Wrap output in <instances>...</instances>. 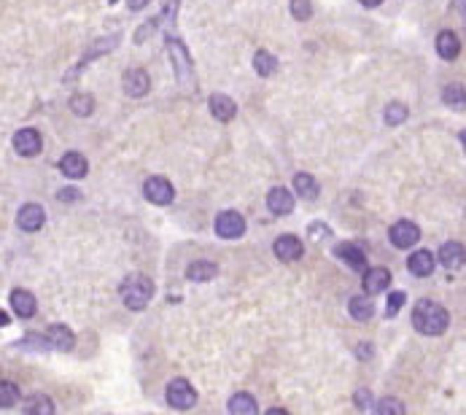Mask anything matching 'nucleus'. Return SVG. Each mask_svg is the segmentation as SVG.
<instances>
[{"label":"nucleus","instance_id":"f03ea898","mask_svg":"<svg viewBox=\"0 0 466 415\" xmlns=\"http://www.w3.org/2000/svg\"><path fill=\"white\" fill-rule=\"evenodd\" d=\"M165 46H167V54H170V60H173V68H175L178 81H181L184 87H194L191 54H189V49L184 46V41L178 38V33H175V25H170V27H167V35H165Z\"/></svg>","mask_w":466,"mask_h":415},{"label":"nucleus","instance_id":"5701e85b","mask_svg":"<svg viewBox=\"0 0 466 415\" xmlns=\"http://www.w3.org/2000/svg\"><path fill=\"white\" fill-rule=\"evenodd\" d=\"M219 273V267L213 261H191L186 267V278L189 280H197V283H205V280H213Z\"/></svg>","mask_w":466,"mask_h":415},{"label":"nucleus","instance_id":"1a4fd4ad","mask_svg":"<svg viewBox=\"0 0 466 415\" xmlns=\"http://www.w3.org/2000/svg\"><path fill=\"white\" fill-rule=\"evenodd\" d=\"M388 238H391V243H394L397 248H413L415 243L420 240V229H418V224H413V222L402 219V222H397V224L391 226Z\"/></svg>","mask_w":466,"mask_h":415},{"label":"nucleus","instance_id":"ddd939ff","mask_svg":"<svg viewBox=\"0 0 466 415\" xmlns=\"http://www.w3.org/2000/svg\"><path fill=\"white\" fill-rule=\"evenodd\" d=\"M60 170H62V175L73 178V181L84 178V175L89 173L87 156L78 154V151H68V154H62V159H60Z\"/></svg>","mask_w":466,"mask_h":415},{"label":"nucleus","instance_id":"4468645a","mask_svg":"<svg viewBox=\"0 0 466 415\" xmlns=\"http://www.w3.org/2000/svg\"><path fill=\"white\" fill-rule=\"evenodd\" d=\"M437 257H439V264H442L445 270H458V267H464L466 264V248L461 245V243L450 240L439 248Z\"/></svg>","mask_w":466,"mask_h":415},{"label":"nucleus","instance_id":"39448f33","mask_svg":"<svg viewBox=\"0 0 466 415\" xmlns=\"http://www.w3.org/2000/svg\"><path fill=\"white\" fill-rule=\"evenodd\" d=\"M143 197H146L149 203H154V205H170L175 200V189L167 178L151 175V178H146V184H143Z\"/></svg>","mask_w":466,"mask_h":415},{"label":"nucleus","instance_id":"9b49d317","mask_svg":"<svg viewBox=\"0 0 466 415\" xmlns=\"http://www.w3.org/2000/svg\"><path fill=\"white\" fill-rule=\"evenodd\" d=\"M151 89V79L143 68H130L124 73V92L130 97H143Z\"/></svg>","mask_w":466,"mask_h":415},{"label":"nucleus","instance_id":"c85d7f7f","mask_svg":"<svg viewBox=\"0 0 466 415\" xmlns=\"http://www.w3.org/2000/svg\"><path fill=\"white\" fill-rule=\"evenodd\" d=\"M442 100L450 105V108H455V111H464L466 108V89L461 84H450L445 87L442 92Z\"/></svg>","mask_w":466,"mask_h":415},{"label":"nucleus","instance_id":"b1692460","mask_svg":"<svg viewBox=\"0 0 466 415\" xmlns=\"http://www.w3.org/2000/svg\"><path fill=\"white\" fill-rule=\"evenodd\" d=\"M294 189L302 200H315L318 197V184L310 173H296L294 175Z\"/></svg>","mask_w":466,"mask_h":415},{"label":"nucleus","instance_id":"aec40b11","mask_svg":"<svg viewBox=\"0 0 466 415\" xmlns=\"http://www.w3.org/2000/svg\"><path fill=\"white\" fill-rule=\"evenodd\" d=\"M388 283H391V273L383 270V267H375V270H366V273H364V292H366V294H380V292H385Z\"/></svg>","mask_w":466,"mask_h":415},{"label":"nucleus","instance_id":"cd10ccee","mask_svg":"<svg viewBox=\"0 0 466 415\" xmlns=\"http://www.w3.org/2000/svg\"><path fill=\"white\" fill-rule=\"evenodd\" d=\"M254 70L259 73L261 79H267V76H273V73L277 70V60L270 52L261 49V52L254 54Z\"/></svg>","mask_w":466,"mask_h":415},{"label":"nucleus","instance_id":"7ed1b4c3","mask_svg":"<svg viewBox=\"0 0 466 415\" xmlns=\"http://www.w3.org/2000/svg\"><path fill=\"white\" fill-rule=\"evenodd\" d=\"M119 294L130 311H143V308H149V302L154 297V280L146 275H130L119 286Z\"/></svg>","mask_w":466,"mask_h":415},{"label":"nucleus","instance_id":"423d86ee","mask_svg":"<svg viewBox=\"0 0 466 415\" xmlns=\"http://www.w3.org/2000/svg\"><path fill=\"white\" fill-rule=\"evenodd\" d=\"M14 151H17L19 156H38L41 154V149H43V138H41V132L35 130V127H22V130H17L14 132Z\"/></svg>","mask_w":466,"mask_h":415},{"label":"nucleus","instance_id":"2f4dec72","mask_svg":"<svg viewBox=\"0 0 466 415\" xmlns=\"http://www.w3.org/2000/svg\"><path fill=\"white\" fill-rule=\"evenodd\" d=\"M383 119H385V124H391V127H399L402 121H407V105L388 103L385 105V111H383Z\"/></svg>","mask_w":466,"mask_h":415},{"label":"nucleus","instance_id":"4c0bfd02","mask_svg":"<svg viewBox=\"0 0 466 415\" xmlns=\"http://www.w3.org/2000/svg\"><path fill=\"white\" fill-rule=\"evenodd\" d=\"M372 404V394L369 391H356V407L364 410V407H369Z\"/></svg>","mask_w":466,"mask_h":415},{"label":"nucleus","instance_id":"20e7f679","mask_svg":"<svg viewBox=\"0 0 466 415\" xmlns=\"http://www.w3.org/2000/svg\"><path fill=\"white\" fill-rule=\"evenodd\" d=\"M165 399L173 410H191L197 404V391L191 388L189 381L184 378H175V381L167 383V391H165Z\"/></svg>","mask_w":466,"mask_h":415},{"label":"nucleus","instance_id":"f257e3e1","mask_svg":"<svg viewBox=\"0 0 466 415\" xmlns=\"http://www.w3.org/2000/svg\"><path fill=\"white\" fill-rule=\"evenodd\" d=\"M450 324V315L442 305H437L432 299H420L413 308V327L420 332V334H429V337H437L442 334Z\"/></svg>","mask_w":466,"mask_h":415},{"label":"nucleus","instance_id":"7c9ffc66","mask_svg":"<svg viewBox=\"0 0 466 415\" xmlns=\"http://www.w3.org/2000/svg\"><path fill=\"white\" fill-rule=\"evenodd\" d=\"M19 402V386L11 381H0V410H8Z\"/></svg>","mask_w":466,"mask_h":415},{"label":"nucleus","instance_id":"c9c22d12","mask_svg":"<svg viewBox=\"0 0 466 415\" xmlns=\"http://www.w3.org/2000/svg\"><path fill=\"white\" fill-rule=\"evenodd\" d=\"M57 200L60 203H76V200H81V191L76 189V186H65V189L57 191Z\"/></svg>","mask_w":466,"mask_h":415},{"label":"nucleus","instance_id":"4be33fe9","mask_svg":"<svg viewBox=\"0 0 466 415\" xmlns=\"http://www.w3.org/2000/svg\"><path fill=\"white\" fill-rule=\"evenodd\" d=\"M57 407H54L52 397H46V394H33V397H27L25 402V407H22V413L27 415H52Z\"/></svg>","mask_w":466,"mask_h":415},{"label":"nucleus","instance_id":"f8f14e48","mask_svg":"<svg viewBox=\"0 0 466 415\" xmlns=\"http://www.w3.org/2000/svg\"><path fill=\"white\" fill-rule=\"evenodd\" d=\"M334 254H337V259L345 261L348 267H353L359 273H366V254H364L362 245H356V243H340L334 248Z\"/></svg>","mask_w":466,"mask_h":415},{"label":"nucleus","instance_id":"9d476101","mask_svg":"<svg viewBox=\"0 0 466 415\" xmlns=\"http://www.w3.org/2000/svg\"><path fill=\"white\" fill-rule=\"evenodd\" d=\"M273 251L280 261H296L302 259V240L296 235H280L275 243H273Z\"/></svg>","mask_w":466,"mask_h":415},{"label":"nucleus","instance_id":"a211bd4d","mask_svg":"<svg viewBox=\"0 0 466 415\" xmlns=\"http://www.w3.org/2000/svg\"><path fill=\"white\" fill-rule=\"evenodd\" d=\"M46 337H49L54 351H73V346H76V334L65 324H52L49 332H46Z\"/></svg>","mask_w":466,"mask_h":415},{"label":"nucleus","instance_id":"0eeeda50","mask_svg":"<svg viewBox=\"0 0 466 415\" xmlns=\"http://www.w3.org/2000/svg\"><path fill=\"white\" fill-rule=\"evenodd\" d=\"M216 232L224 240H238L245 235V219L238 210H221L219 219H216Z\"/></svg>","mask_w":466,"mask_h":415},{"label":"nucleus","instance_id":"ea45409f","mask_svg":"<svg viewBox=\"0 0 466 415\" xmlns=\"http://www.w3.org/2000/svg\"><path fill=\"white\" fill-rule=\"evenodd\" d=\"M8 324H11L8 313H6V311H3V308H0V329H6V327H8Z\"/></svg>","mask_w":466,"mask_h":415},{"label":"nucleus","instance_id":"a19ab883","mask_svg":"<svg viewBox=\"0 0 466 415\" xmlns=\"http://www.w3.org/2000/svg\"><path fill=\"white\" fill-rule=\"evenodd\" d=\"M359 3H362V6H366V8H378L383 0H359Z\"/></svg>","mask_w":466,"mask_h":415},{"label":"nucleus","instance_id":"58836bf2","mask_svg":"<svg viewBox=\"0 0 466 415\" xmlns=\"http://www.w3.org/2000/svg\"><path fill=\"white\" fill-rule=\"evenodd\" d=\"M143 6H149V0H127V8H132V11H140Z\"/></svg>","mask_w":466,"mask_h":415},{"label":"nucleus","instance_id":"dca6fc26","mask_svg":"<svg viewBox=\"0 0 466 415\" xmlns=\"http://www.w3.org/2000/svg\"><path fill=\"white\" fill-rule=\"evenodd\" d=\"M11 308H14L19 318H33L35 311H38V302H35V297L27 289H14L11 292Z\"/></svg>","mask_w":466,"mask_h":415},{"label":"nucleus","instance_id":"79ce46f5","mask_svg":"<svg viewBox=\"0 0 466 415\" xmlns=\"http://www.w3.org/2000/svg\"><path fill=\"white\" fill-rule=\"evenodd\" d=\"M461 143H464V149H466V130L461 132Z\"/></svg>","mask_w":466,"mask_h":415},{"label":"nucleus","instance_id":"c756f323","mask_svg":"<svg viewBox=\"0 0 466 415\" xmlns=\"http://www.w3.org/2000/svg\"><path fill=\"white\" fill-rule=\"evenodd\" d=\"M70 111H73L76 116H89V114L95 111V97L87 95V92L73 95V97H70Z\"/></svg>","mask_w":466,"mask_h":415},{"label":"nucleus","instance_id":"72a5a7b5","mask_svg":"<svg viewBox=\"0 0 466 415\" xmlns=\"http://www.w3.org/2000/svg\"><path fill=\"white\" fill-rule=\"evenodd\" d=\"M404 299H407V294H404V292H394V294L388 297V305H385V315H388V318H394V315L399 313V308L404 305Z\"/></svg>","mask_w":466,"mask_h":415},{"label":"nucleus","instance_id":"393cba45","mask_svg":"<svg viewBox=\"0 0 466 415\" xmlns=\"http://www.w3.org/2000/svg\"><path fill=\"white\" fill-rule=\"evenodd\" d=\"M229 413L254 415L259 413V404H256V399L251 397V394H235V397L229 399Z\"/></svg>","mask_w":466,"mask_h":415},{"label":"nucleus","instance_id":"f704fd0d","mask_svg":"<svg viewBox=\"0 0 466 415\" xmlns=\"http://www.w3.org/2000/svg\"><path fill=\"white\" fill-rule=\"evenodd\" d=\"M375 413H397V415H402L404 413V404H402L399 399H383L378 407H375Z\"/></svg>","mask_w":466,"mask_h":415},{"label":"nucleus","instance_id":"2eb2a0df","mask_svg":"<svg viewBox=\"0 0 466 415\" xmlns=\"http://www.w3.org/2000/svg\"><path fill=\"white\" fill-rule=\"evenodd\" d=\"M267 208L275 213V216H289L294 210V197L289 189H283V186H275V189H270L267 194Z\"/></svg>","mask_w":466,"mask_h":415},{"label":"nucleus","instance_id":"6e6552de","mask_svg":"<svg viewBox=\"0 0 466 415\" xmlns=\"http://www.w3.org/2000/svg\"><path fill=\"white\" fill-rule=\"evenodd\" d=\"M46 224V210L35 203H27V205L19 208L17 213V226L22 232H38L41 226Z\"/></svg>","mask_w":466,"mask_h":415},{"label":"nucleus","instance_id":"6ab92c4d","mask_svg":"<svg viewBox=\"0 0 466 415\" xmlns=\"http://www.w3.org/2000/svg\"><path fill=\"white\" fill-rule=\"evenodd\" d=\"M437 54L442 57V60H455L458 54H461V38L455 33H450V30H442V33L437 35Z\"/></svg>","mask_w":466,"mask_h":415},{"label":"nucleus","instance_id":"f3484780","mask_svg":"<svg viewBox=\"0 0 466 415\" xmlns=\"http://www.w3.org/2000/svg\"><path fill=\"white\" fill-rule=\"evenodd\" d=\"M207 108H210L213 119H219V121H232L235 119V114H238V105H235V100H232V97H226V95H213V97H210V103H207Z\"/></svg>","mask_w":466,"mask_h":415},{"label":"nucleus","instance_id":"473e14b6","mask_svg":"<svg viewBox=\"0 0 466 415\" xmlns=\"http://www.w3.org/2000/svg\"><path fill=\"white\" fill-rule=\"evenodd\" d=\"M292 17L299 22H308L313 17V3L310 0H292Z\"/></svg>","mask_w":466,"mask_h":415},{"label":"nucleus","instance_id":"bb28decb","mask_svg":"<svg viewBox=\"0 0 466 415\" xmlns=\"http://www.w3.org/2000/svg\"><path fill=\"white\" fill-rule=\"evenodd\" d=\"M17 348H25V351H33V353H46L52 343H49V337L46 334H38V332H27L22 340L17 343Z\"/></svg>","mask_w":466,"mask_h":415},{"label":"nucleus","instance_id":"e433bc0d","mask_svg":"<svg viewBox=\"0 0 466 415\" xmlns=\"http://www.w3.org/2000/svg\"><path fill=\"white\" fill-rule=\"evenodd\" d=\"M308 232H310L313 240H324V238H329V235H331V232H329V226L321 224V222H313V224L308 226Z\"/></svg>","mask_w":466,"mask_h":415},{"label":"nucleus","instance_id":"412c9836","mask_svg":"<svg viewBox=\"0 0 466 415\" xmlns=\"http://www.w3.org/2000/svg\"><path fill=\"white\" fill-rule=\"evenodd\" d=\"M407 270L418 278H426L434 273V254L432 251H415L413 257L407 259Z\"/></svg>","mask_w":466,"mask_h":415},{"label":"nucleus","instance_id":"a878e982","mask_svg":"<svg viewBox=\"0 0 466 415\" xmlns=\"http://www.w3.org/2000/svg\"><path fill=\"white\" fill-rule=\"evenodd\" d=\"M348 311H350V315H353L356 321H369V318L375 315V305H372L369 297H353L350 305H348Z\"/></svg>","mask_w":466,"mask_h":415}]
</instances>
